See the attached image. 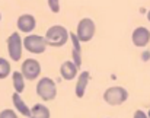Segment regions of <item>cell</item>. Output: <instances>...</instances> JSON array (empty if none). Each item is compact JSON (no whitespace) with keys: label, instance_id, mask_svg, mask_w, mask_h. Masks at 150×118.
<instances>
[{"label":"cell","instance_id":"6da1fadb","mask_svg":"<svg viewBox=\"0 0 150 118\" xmlns=\"http://www.w3.org/2000/svg\"><path fill=\"white\" fill-rule=\"evenodd\" d=\"M70 38V32L63 25H52L45 32V41L50 47H63Z\"/></svg>","mask_w":150,"mask_h":118},{"label":"cell","instance_id":"7a4b0ae2","mask_svg":"<svg viewBox=\"0 0 150 118\" xmlns=\"http://www.w3.org/2000/svg\"><path fill=\"white\" fill-rule=\"evenodd\" d=\"M128 99V92L122 86H111L103 92V101L111 107L122 105Z\"/></svg>","mask_w":150,"mask_h":118},{"label":"cell","instance_id":"3957f363","mask_svg":"<svg viewBox=\"0 0 150 118\" xmlns=\"http://www.w3.org/2000/svg\"><path fill=\"white\" fill-rule=\"evenodd\" d=\"M37 95L45 102L55 99V96H57L55 82L51 77H41L40 82L37 83Z\"/></svg>","mask_w":150,"mask_h":118},{"label":"cell","instance_id":"277c9868","mask_svg":"<svg viewBox=\"0 0 150 118\" xmlns=\"http://www.w3.org/2000/svg\"><path fill=\"white\" fill-rule=\"evenodd\" d=\"M96 32V25L91 18H83L79 20L77 28H76V37L79 38L80 42H89Z\"/></svg>","mask_w":150,"mask_h":118},{"label":"cell","instance_id":"5b68a950","mask_svg":"<svg viewBox=\"0 0 150 118\" xmlns=\"http://www.w3.org/2000/svg\"><path fill=\"white\" fill-rule=\"evenodd\" d=\"M6 45H7V54L12 61H19L22 59V45H23V40L21 38L19 32H13L10 34V37L6 40Z\"/></svg>","mask_w":150,"mask_h":118},{"label":"cell","instance_id":"8992f818","mask_svg":"<svg viewBox=\"0 0 150 118\" xmlns=\"http://www.w3.org/2000/svg\"><path fill=\"white\" fill-rule=\"evenodd\" d=\"M23 47L26 51L32 54H42L47 48V41L45 37L41 35H26L23 38Z\"/></svg>","mask_w":150,"mask_h":118},{"label":"cell","instance_id":"52a82bcc","mask_svg":"<svg viewBox=\"0 0 150 118\" xmlns=\"http://www.w3.org/2000/svg\"><path fill=\"white\" fill-rule=\"evenodd\" d=\"M21 73L23 74V77L26 80L38 79L40 74H41V64H40V61H37L34 59H26L22 63V71Z\"/></svg>","mask_w":150,"mask_h":118},{"label":"cell","instance_id":"ba28073f","mask_svg":"<svg viewBox=\"0 0 150 118\" xmlns=\"http://www.w3.org/2000/svg\"><path fill=\"white\" fill-rule=\"evenodd\" d=\"M131 41L136 47H146L150 42V31L146 26H139L133 31Z\"/></svg>","mask_w":150,"mask_h":118},{"label":"cell","instance_id":"9c48e42d","mask_svg":"<svg viewBox=\"0 0 150 118\" xmlns=\"http://www.w3.org/2000/svg\"><path fill=\"white\" fill-rule=\"evenodd\" d=\"M16 26L21 32H25V34H29L35 29L37 26V19L35 16L29 15V13H25V15H21L18 18V22H16Z\"/></svg>","mask_w":150,"mask_h":118},{"label":"cell","instance_id":"30bf717a","mask_svg":"<svg viewBox=\"0 0 150 118\" xmlns=\"http://www.w3.org/2000/svg\"><path fill=\"white\" fill-rule=\"evenodd\" d=\"M91 80V74L89 71H82L77 77V82H76V88H74V93L79 99H82L85 96V92H86V88H88V83Z\"/></svg>","mask_w":150,"mask_h":118},{"label":"cell","instance_id":"8fae6325","mask_svg":"<svg viewBox=\"0 0 150 118\" xmlns=\"http://www.w3.org/2000/svg\"><path fill=\"white\" fill-rule=\"evenodd\" d=\"M77 71H79V69L76 67V64L73 61H69V60L64 61L60 67V74L64 80H73L77 76Z\"/></svg>","mask_w":150,"mask_h":118},{"label":"cell","instance_id":"7c38bea8","mask_svg":"<svg viewBox=\"0 0 150 118\" xmlns=\"http://www.w3.org/2000/svg\"><path fill=\"white\" fill-rule=\"evenodd\" d=\"M70 40H71V44H73V53H71L73 60L71 61L79 69L82 66V47H80V41L76 37V32H70Z\"/></svg>","mask_w":150,"mask_h":118},{"label":"cell","instance_id":"4fadbf2b","mask_svg":"<svg viewBox=\"0 0 150 118\" xmlns=\"http://www.w3.org/2000/svg\"><path fill=\"white\" fill-rule=\"evenodd\" d=\"M12 102H13V105H15V110L19 112V114H22L23 117H31V108L25 104V101L22 99V96H21V93H13L12 95Z\"/></svg>","mask_w":150,"mask_h":118},{"label":"cell","instance_id":"5bb4252c","mask_svg":"<svg viewBox=\"0 0 150 118\" xmlns=\"http://www.w3.org/2000/svg\"><path fill=\"white\" fill-rule=\"evenodd\" d=\"M51 112L50 110L44 104H35L31 108V117L29 118H50Z\"/></svg>","mask_w":150,"mask_h":118},{"label":"cell","instance_id":"9a60e30c","mask_svg":"<svg viewBox=\"0 0 150 118\" xmlns=\"http://www.w3.org/2000/svg\"><path fill=\"white\" fill-rule=\"evenodd\" d=\"M12 82L16 93H22L25 90V77L21 71H13L12 73Z\"/></svg>","mask_w":150,"mask_h":118},{"label":"cell","instance_id":"2e32d148","mask_svg":"<svg viewBox=\"0 0 150 118\" xmlns=\"http://www.w3.org/2000/svg\"><path fill=\"white\" fill-rule=\"evenodd\" d=\"M10 74V63L6 59L0 57V80L6 79Z\"/></svg>","mask_w":150,"mask_h":118},{"label":"cell","instance_id":"e0dca14e","mask_svg":"<svg viewBox=\"0 0 150 118\" xmlns=\"http://www.w3.org/2000/svg\"><path fill=\"white\" fill-rule=\"evenodd\" d=\"M47 4L50 6L52 13H58V12H60V1H58V0H48Z\"/></svg>","mask_w":150,"mask_h":118},{"label":"cell","instance_id":"ac0fdd59","mask_svg":"<svg viewBox=\"0 0 150 118\" xmlns=\"http://www.w3.org/2000/svg\"><path fill=\"white\" fill-rule=\"evenodd\" d=\"M0 118H18V114L13 110H3L0 112Z\"/></svg>","mask_w":150,"mask_h":118},{"label":"cell","instance_id":"d6986e66","mask_svg":"<svg viewBox=\"0 0 150 118\" xmlns=\"http://www.w3.org/2000/svg\"><path fill=\"white\" fill-rule=\"evenodd\" d=\"M133 118H149V117H147V114H146L144 111H142V110H137V111L134 112Z\"/></svg>","mask_w":150,"mask_h":118},{"label":"cell","instance_id":"ffe728a7","mask_svg":"<svg viewBox=\"0 0 150 118\" xmlns=\"http://www.w3.org/2000/svg\"><path fill=\"white\" fill-rule=\"evenodd\" d=\"M147 57H150V53H149V51H146V53L143 54V60H147Z\"/></svg>","mask_w":150,"mask_h":118},{"label":"cell","instance_id":"44dd1931","mask_svg":"<svg viewBox=\"0 0 150 118\" xmlns=\"http://www.w3.org/2000/svg\"><path fill=\"white\" fill-rule=\"evenodd\" d=\"M147 20H149V22H150V10H149V12H147Z\"/></svg>","mask_w":150,"mask_h":118},{"label":"cell","instance_id":"7402d4cb","mask_svg":"<svg viewBox=\"0 0 150 118\" xmlns=\"http://www.w3.org/2000/svg\"><path fill=\"white\" fill-rule=\"evenodd\" d=\"M147 117H149V118H150V110H149V112H147Z\"/></svg>","mask_w":150,"mask_h":118},{"label":"cell","instance_id":"603a6c76","mask_svg":"<svg viewBox=\"0 0 150 118\" xmlns=\"http://www.w3.org/2000/svg\"><path fill=\"white\" fill-rule=\"evenodd\" d=\"M0 20H1V13H0Z\"/></svg>","mask_w":150,"mask_h":118}]
</instances>
